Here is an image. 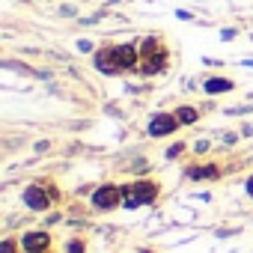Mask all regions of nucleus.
Wrapping results in <instances>:
<instances>
[{
  "label": "nucleus",
  "instance_id": "1",
  "mask_svg": "<svg viewBox=\"0 0 253 253\" xmlns=\"http://www.w3.org/2000/svg\"><path fill=\"white\" fill-rule=\"evenodd\" d=\"M122 197H125L122 188H116V185H101V188H95V194H92V206H95L98 211H110V209H116V206L122 203Z\"/></svg>",
  "mask_w": 253,
  "mask_h": 253
},
{
  "label": "nucleus",
  "instance_id": "2",
  "mask_svg": "<svg viewBox=\"0 0 253 253\" xmlns=\"http://www.w3.org/2000/svg\"><path fill=\"white\" fill-rule=\"evenodd\" d=\"M179 125L182 122L176 119V113H158V116L149 119V134L152 137H164V134H173Z\"/></svg>",
  "mask_w": 253,
  "mask_h": 253
},
{
  "label": "nucleus",
  "instance_id": "10",
  "mask_svg": "<svg viewBox=\"0 0 253 253\" xmlns=\"http://www.w3.org/2000/svg\"><path fill=\"white\" fill-rule=\"evenodd\" d=\"M188 176H191V179H217L220 173H217V167L211 164V167H191Z\"/></svg>",
  "mask_w": 253,
  "mask_h": 253
},
{
  "label": "nucleus",
  "instance_id": "11",
  "mask_svg": "<svg viewBox=\"0 0 253 253\" xmlns=\"http://www.w3.org/2000/svg\"><path fill=\"white\" fill-rule=\"evenodd\" d=\"M197 116H200V113H197L194 107H179V110H176V119H179L182 125H191V122H197Z\"/></svg>",
  "mask_w": 253,
  "mask_h": 253
},
{
  "label": "nucleus",
  "instance_id": "4",
  "mask_svg": "<svg viewBox=\"0 0 253 253\" xmlns=\"http://www.w3.org/2000/svg\"><path fill=\"white\" fill-rule=\"evenodd\" d=\"M24 206H27V209H33V211H45V209L51 206L48 188H39V185L24 188Z\"/></svg>",
  "mask_w": 253,
  "mask_h": 253
},
{
  "label": "nucleus",
  "instance_id": "9",
  "mask_svg": "<svg viewBox=\"0 0 253 253\" xmlns=\"http://www.w3.org/2000/svg\"><path fill=\"white\" fill-rule=\"evenodd\" d=\"M232 89V81H226V78H211V81H206V92H229Z\"/></svg>",
  "mask_w": 253,
  "mask_h": 253
},
{
  "label": "nucleus",
  "instance_id": "8",
  "mask_svg": "<svg viewBox=\"0 0 253 253\" xmlns=\"http://www.w3.org/2000/svg\"><path fill=\"white\" fill-rule=\"evenodd\" d=\"M131 191L137 194L140 206H143V203H152V200L158 197V185H155V182H137V185H131Z\"/></svg>",
  "mask_w": 253,
  "mask_h": 253
},
{
  "label": "nucleus",
  "instance_id": "12",
  "mask_svg": "<svg viewBox=\"0 0 253 253\" xmlns=\"http://www.w3.org/2000/svg\"><path fill=\"white\" fill-rule=\"evenodd\" d=\"M66 253H84V241H81V238H69Z\"/></svg>",
  "mask_w": 253,
  "mask_h": 253
},
{
  "label": "nucleus",
  "instance_id": "3",
  "mask_svg": "<svg viewBox=\"0 0 253 253\" xmlns=\"http://www.w3.org/2000/svg\"><path fill=\"white\" fill-rule=\"evenodd\" d=\"M48 247H51V235L42 232V229L21 235V250H24V253H45Z\"/></svg>",
  "mask_w": 253,
  "mask_h": 253
},
{
  "label": "nucleus",
  "instance_id": "5",
  "mask_svg": "<svg viewBox=\"0 0 253 253\" xmlns=\"http://www.w3.org/2000/svg\"><path fill=\"white\" fill-rule=\"evenodd\" d=\"M95 69L104 72V75H116L122 66L116 60V48H104V51H95Z\"/></svg>",
  "mask_w": 253,
  "mask_h": 253
},
{
  "label": "nucleus",
  "instance_id": "16",
  "mask_svg": "<svg viewBox=\"0 0 253 253\" xmlns=\"http://www.w3.org/2000/svg\"><path fill=\"white\" fill-rule=\"evenodd\" d=\"M45 253H48V250H45Z\"/></svg>",
  "mask_w": 253,
  "mask_h": 253
},
{
  "label": "nucleus",
  "instance_id": "13",
  "mask_svg": "<svg viewBox=\"0 0 253 253\" xmlns=\"http://www.w3.org/2000/svg\"><path fill=\"white\" fill-rule=\"evenodd\" d=\"M15 247H21V241H3V250L0 253H15Z\"/></svg>",
  "mask_w": 253,
  "mask_h": 253
},
{
  "label": "nucleus",
  "instance_id": "14",
  "mask_svg": "<svg viewBox=\"0 0 253 253\" xmlns=\"http://www.w3.org/2000/svg\"><path fill=\"white\" fill-rule=\"evenodd\" d=\"M182 149H185V146H182V143H176V146L167 152V158H176V155H182Z\"/></svg>",
  "mask_w": 253,
  "mask_h": 253
},
{
  "label": "nucleus",
  "instance_id": "7",
  "mask_svg": "<svg viewBox=\"0 0 253 253\" xmlns=\"http://www.w3.org/2000/svg\"><path fill=\"white\" fill-rule=\"evenodd\" d=\"M116 60H119L122 69H134L140 63V48H134V45H119L116 48Z\"/></svg>",
  "mask_w": 253,
  "mask_h": 253
},
{
  "label": "nucleus",
  "instance_id": "6",
  "mask_svg": "<svg viewBox=\"0 0 253 253\" xmlns=\"http://www.w3.org/2000/svg\"><path fill=\"white\" fill-rule=\"evenodd\" d=\"M140 63H143V66H140V69H143V75H158V72L167 66V51H164V48H158L155 54L143 57Z\"/></svg>",
  "mask_w": 253,
  "mask_h": 253
},
{
  "label": "nucleus",
  "instance_id": "15",
  "mask_svg": "<svg viewBox=\"0 0 253 253\" xmlns=\"http://www.w3.org/2000/svg\"><path fill=\"white\" fill-rule=\"evenodd\" d=\"M247 194H250V197H253V176H250V179H247Z\"/></svg>",
  "mask_w": 253,
  "mask_h": 253
}]
</instances>
